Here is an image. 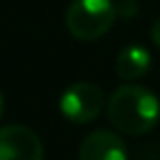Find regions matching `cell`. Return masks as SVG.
Returning <instances> with one entry per match:
<instances>
[{
  "label": "cell",
  "mask_w": 160,
  "mask_h": 160,
  "mask_svg": "<svg viewBox=\"0 0 160 160\" xmlns=\"http://www.w3.org/2000/svg\"><path fill=\"white\" fill-rule=\"evenodd\" d=\"M103 105H108L105 94L92 81H77L68 86L59 99V110L64 118L77 125L92 123L94 118H99L103 112Z\"/></svg>",
  "instance_id": "3"
},
{
  "label": "cell",
  "mask_w": 160,
  "mask_h": 160,
  "mask_svg": "<svg viewBox=\"0 0 160 160\" xmlns=\"http://www.w3.org/2000/svg\"><path fill=\"white\" fill-rule=\"evenodd\" d=\"M114 7H116V16L125 18V20H129V18H134L138 13V2L136 0H118V2H114Z\"/></svg>",
  "instance_id": "7"
},
{
  "label": "cell",
  "mask_w": 160,
  "mask_h": 160,
  "mask_svg": "<svg viewBox=\"0 0 160 160\" xmlns=\"http://www.w3.org/2000/svg\"><path fill=\"white\" fill-rule=\"evenodd\" d=\"M151 42L160 48V18L153 22V27H151Z\"/></svg>",
  "instance_id": "8"
},
{
  "label": "cell",
  "mask_w": 160,
  "mask_h": 160,
  "mask_svg": "<svg viewBox=\"0 0 160 160\" xmlns=\"http://www.w3.org/2000/svg\"><path fill=\"white\" fill-rule=\"evenodd\" d=\"M0 160H44L40 136L27 125L0 127Z\"/></svg>",
  "instance_id": "4"
},
{
  "label": "cell",
  "mask_w": 160,
  "mask_h": 160,
  "mask_svg": "<svg viewBox=\"0 0 160 160\" xmlns=\"http://www.w3.org/2000/svg\"><path fill=\"white\" fill-rule=\"evenodd\" d=\"M151 68V55L145 46L129 44L116 57V75L123 81H136L145 77Z\"/></svg>",
  "instance_id": "6"
},
{
  "label": "cell",
  "mask_w": 160,
  "mask_h": 160,
  "mask_svg": "<svg viewBox=\"0 0 160 160\" xmlns=\"http://www.w3.org/2000/svg\"><path fill=\"white\" fill-rule=\"evenodd\" d=\"M2 114H5V101H2V94H0V118H2Z\"/></svg>",
  "instance_id": "9"
},
{
  "label": "cell",
  "mask_w": 160,
  "mask_h": 160,
  "mask_svg": "<svg viewBox=\"0 0 160 160\" xmlns=\"http://www.w3.org/2000/svg\"><path fill=\"white\" fill-rule=\"evenodd\" d=\"M105 112L118 132L142 136L156 127L160 118V101L149 88L127 83L110 94Z\"/></svg>",
  "instance_id": "1"
},
{
  "label": "cell",
  "mask_w": 160,
  "mask_h": 160,
  "mask_svg": "<svg viewBox=\"0 0 160 160\" xmlns=\"http://www.w3.org/2000/svg\"><path fill=\"white\" fill-rule=\"evenodd\" d=\"M79 160H127V149L116 132L94 129L81 140Z\"/></svg>",
  "instance_id": "5"
},
{
  "label": "cell",
  "mask_w": 160,
  "mask_h": 160,
  "mask_svg": "<svg viewBox=\"0 0 160 160\" xmlns=\"http://www.w3.org/2000/svg\"><path fill=\"white\" fill-rule=\"evenodd\" d=\"M116 18L112 0H72L66 9V29L75 40L94 42L112 29Z\"/></svg>",
  "instance_id": "2"
}]
</instances>
